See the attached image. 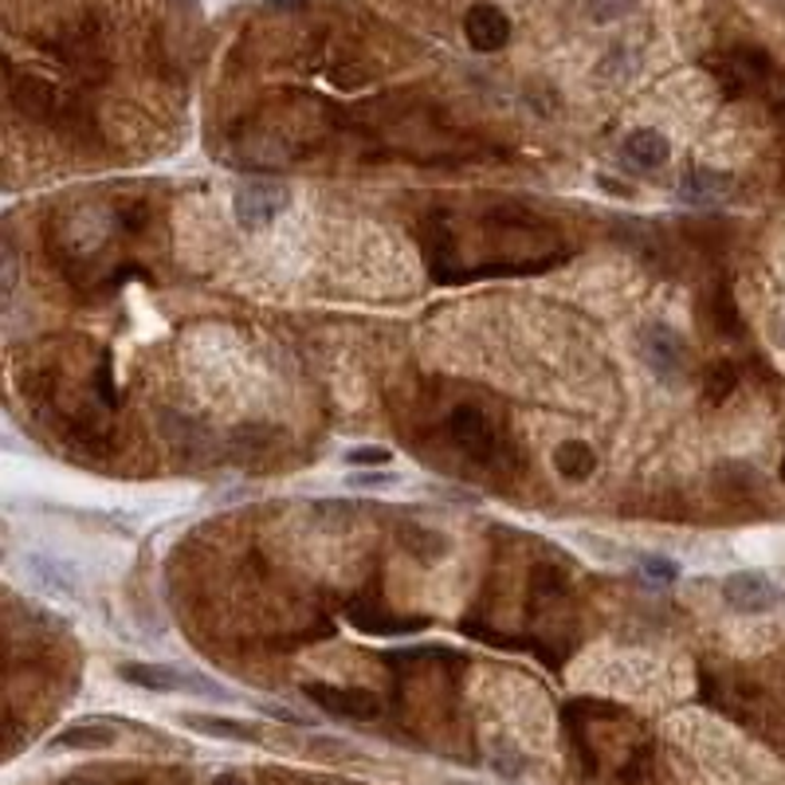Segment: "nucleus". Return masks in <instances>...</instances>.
I'll return each mask as SVG.
<instances>
[{"label": "nucleus", "instance_id": "f257e3e1", "mask_svg": "<svg viewBox=\"0 0 785 785\" xmlns=\"http://www.w3.org/2000/svg\"><path fill=\"white\" fill-rule=\"evenodd\" d=\"M640 357H645L648 370L660 377V385H684L687 377V342L679 338V331H671V326L664 323H652L640 331Z\"/></svg>", "mask_w": 785, "mask_h": 785}, {"label": "nucleus", "instance_id": "f03ea898", "mask_svg": "<svg viewBox=\"0 0 785 785\" xmlns=\"http://www.w3.org/2000/svg\"><path fill=\"white\" fill-rule=\"evenodd\" d=\"M118 676L134 687H146V691H193V695H224L213 679L197 676V671L169 668V664H122Z\"/></svg>", "mask_w": 785, "mask_h": 785}, {"label": "nucleus", "instance_id": "7ed1b4c3", "mask_svg": "<svg viewBox=\"0 0 785 785\" xmlns=\"http://www.w3.org/2000/svg\"><path fill=\"white\" fill-rule=\"evenodd\" d=\"M232 208L244 228H267L287 208V189L275 181H241L232 193Z\"/></svg>", "mask_w": 785, "mask_h": 785}, {"label": "nucleus", "instance_id": "20e7f679", "mask_svg": "<svg viewBox=\"0 0 785 785\" xmlns=\"http://www.w3.org/2000/svg\"><path fill=\"white\" fill-rule=\"evenodd\" d=\"M306 699H314L323 712L338 715V719H373L381 715V699L365 687H334V684H306Z\"/></svg>", "mask_w": 785, "mask_h": 785}, {"label": "nucleus", "instance_id": "39448f33", "mask_svg": "<svg viewBox=\"0 0 785 785\" xmlns=\"http://www.w3.org/2000/svg\"><path fill=\"white\" fill-rule=\"evenodd\" d=\"M723 601H727L735 612H766L782 601V589H777L766 573L743 570V573H730V578L723 581Z\"/></svg>", "mask_w": 785, "mask_h": 785}, {"label": "nucleus", "instance_id": "423d86ee", "mask_svg": "<svg viewBox=\"0 0 785 785\" xmlns=\"http://www.w3.org/2000/svg\"><path fill=\"white\" fill-rule=\"evenodd\" d=\"M463 40L475 51H499L511 40V17H507L499 4H471L468 17H463Z\"/></svg>", "mask_w": 785, "mask_h": 785}, {"label": "nucleus", "instance_id": "0eeeda50", "mask_svg": "<svg viewBox=\"0 0 785 785\" xmlns=\"http://www.w3.org/2000/svg\"><path fill=\"white\" fill-rule=\"evenodd\" d=\"M448 436H452L468 455H475V460H483V455L491 452V444H495L491 421L475 405H455L452 409V416H448Z\"/></svg>", "mask_w": 785, "mask_h": 785}, {"label": "nucleus", "instance_id": "6e6552de", "mask_svg": "<svg viewBox=\"0 0 785 785\" xmlns=\"http://www.w3.org/2000/svg\"><path fill=\"white\" fill-rule=\"evenodd\" d=\"M9 95L17 102V110H24L28 118H48L51 107H56V91L43 79H36V75H12Z\"/></svg>", "mask_w": 785, "mask_h": 785}, {"label": "nucleus", "instance_id": "1a4fd4ad", "mask_svg": "<svg viewBox=\"0 0 785 785\" xmlns=\"http://www.w3.org/2000/svg\"><path fill=\"white\" fill-rule=\"evenodd\" d=\"M730 193V177L715 174V169H687L679 181V200L687 205H715Z\"/></svg>", "mask_w": 785, "mask_h": 785}, {"label": "nucleus", "instance_id": "9d476101", "mask_svg": "<svg viewBox=\"0 0 785 785\" xmlns=\"http://www.w3.org/2000/svg\"><path fill=\"white\" fill-rule=\"evenodd\" d=\"M625 157L637 169H660L671 157V141L660 130H632L625 138Z\"/></svg>", "mask_w": 785, "mask_h": 785}, {"label": "nucleus", "instance_id": "9b49d317", "mask_svg": "<svg viewBox=\"0 0 785 785\" xmlns=\"http://www.w3.org/2000/svg\"><path fill=\"white\" fill-rule=\"evenodd\" d=\"M189 730H200L208 738H228V743H259V727L241 719H220V715H181Z\"/></svg>", "mask_w": 785, "mask_h": 785}, {"label": "nucleus", "instance_id": "f8f14e48", "mask_svg": "<svg viewBox=\"0 0 785 785\" xmlns=\"http://www.w3.org/2000/svg\"><path fill=\"white\" fill-rule=\"evenodd\" d=\"M115 743V730L107 723H79V727H67L63 735L51 738V750H95V746Z\"/></svg>", "mask_w": 785, "mask_h": 785}, {"label": "nucleus", "instance_id": "ddd939ff", "mask_svg": "<svg viewBox=\"0 0 785 785\" xmlns=\"http://www.w3.org/2000/svg\"><path fill=\"white\" fill-rule=\"evenodd\" d=\"M555 468L562 471L566 480H586V475H593V468H597V452L586 444V440H566V444L555 452Z\"/></svg>", "mask_w": 785, "mask_h": 785}, {"label": "nucleus", "instance_id": "4468645a", "mask_svg": "<svg viewBox=\"0 0 785 785\" xmlns=\"http://www.w3.org/2000/svg\"><path fill=\"white\" fill-rule=\"evenodd\" d=\"M632 9V0H586V17L605 24V20H617Z\"/></svg>", "mask_w": 785, "mask_h": 785}, {"label": "nucleus", "instance_id": "2eb2a0df", "mask_svg": "<svg viewBox=\"0 0 785 785\" xmlns=\"http://www.w3.org/2000/svg\"><path fill=\"white\" fill-rule=\"evenodd\" d=\"M640 570H645L652 581H676L679 578V566L671 562V558H640Z\"/></svg>", "mask_w": 785, "mask_h": 785}, {"label": "nucleus", "instance_id": "dca6fc26", "mask_svg": "<svg viewBox=\"0 0 785 785\" xmlns=\"http://www.w3.org/2000/svg\"><path fill=\"white\" fill-rule=\"evenodd\" d=\"M707 398L712 401H723L730 393V385H735V370H730V365H715L712 370V381H707Z\"/></svg>", "mask_w": 785, "mask_h": 785}, {"label": "nucleus", "instance_id": "f3484780", "mask_svg": "<svg viewBox=\"0 0 785 785\" xmlns=\"http://www.w3.org/2000/svg\"><path fill=\"white\" fill-rule=\"evenodd\" d=\"M389 452L385 448H357V452L346 455V463H385Z\"/></svg>", "mask_w": 785, "mask_h": 785}, {"label": "nucleus", "instance_id": "a211bd4d", "mask_svg": "<svg viewBox=\"0 0 785 785\" xmlns=\"http://www.w3.org/2000/svg\"><path fill=\"white\" fill-rule=\"evenodd\" d=\"M267 4H272V9H303L306 0H267Z\"/></svg>", "mask_w": 785, "mask_h": 785}, {"label": "nucleus", "instance_id": "6ab92c4d", "mask_svg": "<svg viewBox=\"0 0 785 785\" xmlns=\"http://www.w3.org/2000/svg\"><path fill=\"white\" fill-rule=\"evenodd\" d=\"M213 785H248V782H244V777H236V774H224V777H216Z\"/></svg>", "mask_w": 785, "mask_h": 785}, {"label": "nucleus", "instance_id": "aec40b11", "mask_svg": "<svg viewBox=\"0 0 785 785\" xmlns=\"http://www.w3.org/2000/svg\"><path fill=\"white\" fill-rule=\"evenodd\" d=\"M777 471H782V480H785V455H782V468H777Z\"/></svg>", "mask_w": 785, "mask_h": 785}]
</instances>
